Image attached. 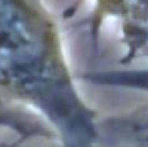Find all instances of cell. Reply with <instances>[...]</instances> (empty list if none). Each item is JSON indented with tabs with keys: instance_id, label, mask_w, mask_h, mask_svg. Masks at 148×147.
Listing matches in <instances>:
<instances>
[{
	"instance_id": "1",
	"label": "cell",
	"mask_w": 148,
	"mask_h": 147,
	"mask_svg": "<svg viewBox=\"0 0 148 147\" xmlns=\"http://www.w3.org/2000/svg\"><path fill=\"white\" fill-rule=\"evenodd\" d=\"M92 147H148V104L98 117Z\"/></svg>"
},
{
	"instance_id": "2",
	"label": "cell",
	"mask_w": 148,
	"mask_h": 147,
	"mask_svg": "<svg viewBox=\"0 0 148 147\" xmlns=\"http://www.w3.org/2000/svg\"><path fill=\"white\" fill-rule=\"evenodd\" d=\"M108 83L113 84H121V85L133 87V88H138L142 90L148 92V71L143 72H136L132 75H121V76H108L106 79Z\"/></svg>"
},
{
	"instance_id": "3",
	"label": "cell",
	"mask_w": 148,
	"mask_h": 147,
	"mask_svg": "<svg viewBox=\"0 0 148 147\" xmlns=\"http://www.w3.org/2000/svg\"><path fill=\"white\" fill-rule=\"evenodd\" d=\"M18 143H21V142H10V143H7V142H4V143H0V147H17L18 146Z\"/></svg>"
}]
</instances>
